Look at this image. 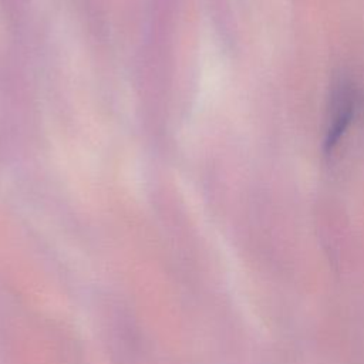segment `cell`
Here are the masks:
<instances>
[{"label":"cell","mask_w":364,"mask_h":364,"mask_svg":"<svg viewBox=\"0 0 364 364\" xmlns=\"http://www.w3.org/2000/svg\"><path fill=\"white\" fill-rule=\"evenodd\" d=\"M355 111V100L350 88L344 87L340 90L334 100V111L331 115V122L327 128L324 138V152L330 154L338 144L340 138L348 128Z\"/></svg>","instance_id":"obj_1"}]
</instances>
